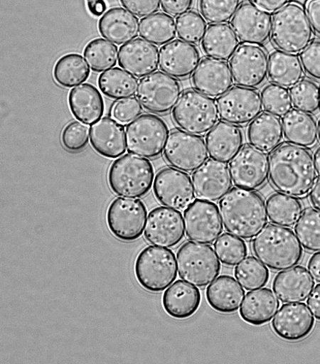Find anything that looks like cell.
I'll list each match as a JSON object with an SVG mask.
<instances>
[{
    "label": "cell",
    "mask_w": 320,
    "mask_h": 364,
    "mask_svg": "<svg viewBox=\"0 0 320 364\" xmlns=\"http://www.w3.org/2000/svg\"><path fill=\"white\" fill-rule=\"evenodd\" d=\"M270 179L280 193L304 197L310 193L317 179L314 158L304 147L282 145L270 158Z\"/></svg>",
    "instance_id": "cell-1"
},
{
    "label": "cell",
    "mask_w": 320,
    "mask_h": 364,
    "mask_svg": "<svg viewBox=\"0 0 320 364\" xmlns=\"http://www.w3.org/2000/svg\"><path fill=\"white\" fill-rule=\"evenodd\" d=\"M220 218L228 232L242 240L257 236L268 224L263 197L255 191L234 188L219 202Z\"/></svg>",
    "instance_id": "cell-2"
},
{
    "label": "cell",
    "mask_w": 320,
    "mask_h": 364,
    "mask_svg": "<svg viewBox=\"0 0 320 364\" xmlns=\"http://www.w3.org/2000/svg\"><path fill=\"white\" fill-rule=\"evenodd\" d=\"M254 255L269 269L279 272L295 267L304 250L294 231L278 225H269L255 237Z\"/></svg>",
    "instance_id": "cell-3"
},
{
    "label": "cell",
    "mask_w": 320,
    "mask_h": 364,
    "mask_svg": "<svg viewBox=\"0 0 320 364\" xmlns=\"http://www.w3.org/2000/svg\"><path fill=\"white\" fill-rule=\"evenodd\" d=\"M314 38V31L306 11L290 4L272 18V40L277 48L288 53H302Z\"/></svg>",
    "instance_id": "cell-4"
},
{
    "label": "cell",
    "mask_w": 320,
    "mask_h": 364,
    "mask_svg": "<svg viewBox=\"0 0 320 364\" xmlns=\"http://www.w3.org/2000/svg\"><path fill=\"white\" fill-rule=\"evenodd\" d=\"M154 171L151 161L144 157L127 154L113 162L108 181L112 191L126 198H142L151 189Z\"/></svg>",
    "instance_id": "cell-5"
},
{
    "label": "cell",
    "mask_w": 320,
    "mask_h": 364,
    "mask_svg": "<svg viewBox=\"0 0 320 364\" xmlns=\"http://www.w3.org/2000/svg\"><path fill=\"white\" fill-rule=\"evenodd\" d=\"M177 267L176 255L172 250L149 246L137 258L135 276L144 289L159 293L166 290L177 279Z\"/></svg>",
    "instance_id": "cell-6"
},
{
    "label": "cell",
    "mask_w": 320,
    "mask_h": 364,
    "mask_svg": "<svg viewBox=\"0 0 320 364\" xmlns=\"http://www.w3.org/2000/svg\"><path fill=\"white\" fill-rule=\"evenodd\" d=\"M175 124L192 135L204 136L218 123L219 113L213 98L188 90L181 96L172 113Z\"/></svg>",
    "instance_id": "cell-7"
},
{
    "label": "cell",
    "mask_w": 320,
    "mask_h": 364,
    "mask_svg": "<svg viewBox=\"0 0 320 364\" xmlns=\"http://www.w3.org/2000/svg\"><path fill=\"white\" fill-rule=\"evenodd\" d=\"M179 277L187 283L204 288L220 274V262L209 245L188 242L177 253Z\"/></svg>",
    "instance_id": "cell-8"
},
{
    "label": "cell",
    "mask_w": 320,
    "mask_h": 364,
    "mask_svg": "<svg viewBox=\"0 0 320 364\" xmlns=\"http://www.w3.org/2000/svg\"><path fill=\"white\" fill-rule=\"evenodd\" d=\"M169 129L166 122L152 114L139 117L126 129L127 151L142 157L154 159L165 149Z\"/></svg>",
    "instance_id": "cell-9"
},
{
    "label": "cell",
    "mask_w": 320,
    "mask_h": 364,
    "mask_svg": "<svg viewBox=\"0 0 320 364\" xmlns=\"http://www.w3.org/2000/svg\"><path fill=\"white\" fill-rule=\"evenodd\" d=\"M147 209L135 198L119 197L110 204L107 213V223L111 234L118 240L133 242L144 234Z\"/></svg>",
    "instance_id": "cell-10"
},
{
    "label": "cell",
    "mask_w": 320,
    "mask_h": 364,
    "mask_svg": "<svg viewBox=\"0 0 320 364\" xmlns=\"http://www.w3.org/2000/svg\"><path fill=\"white\" fill-rule=\"evenodd\" d=\"M181 95L180 82L162 72L154 73L142 79L137 94L145 110L162 115L174 109Z\"/></svg>",
    "instance_id": "cell-11"
},
{
    "label": "cell",
    "mask_w": 320,
    "mask_h": 364,
    "mask_svg": "<svg viewBox=\"0 0 320 364\" xmlns=\"http://www.w3.org/2000/svg\"><path fill=\"white\" fill-rule=\"evenodd\" d=\"M208 152L207 145L202 137L176 129L169 134L164 157L173 168L191 173L208 160Z\"/></svg>",
    "instance_id": "cell-12"
},
{
    "label": "cell",
    "mask_w": 320,
    "mask_h": 364,
    "mask_svg": "<svg viewBox=\"0 0 320 364\" xmlns=\"http://www.w3.org/2000/svg\"><path fill=\"white\" fill-rule=\"evenodd\" d=\"M216 103L220 119L237 126L248 124L263 112L260 92L240 86L218 97Z\"/></svg>",
    "instance_id": "cell-13"
},
{
    "label": "cell",
    "mask_w": 320,
    "mask_h": 364,
    "mask_svg": "<svg viewBox=\"0 0 320 364\" xmlns=\"http://www.w3.org/2000/svg\"><path fill=\"white\" fill-rule=\"evenodd\" d=\"M153 189L160 204L175 210H184L196 201L193 182L187 173L176 168L160 171Z\"/></svg>",
    "instance_id": "cell-14"
},
{
    "label": "cell",
    "mask_w": 320,
    "mask_h": 364,
    "mask_svg": "<svg viewBox=\"0 0 320 364\" xmlns=\"http://www.w3.org/2000/svg\"><path fill=\"white\" fill-rule=\"evenodd\" d=\"M187 238L201 244L211 245L223 231L218 207L211 202L196 200L183 213Z\"/></svg>",
    "instance_id": "cell-15"
},
{
    "label": "cell",
    "mask_w": 320,
    "mask_h": 364,
    "mask_svg": "<svg viewBox=\"0 0 320 364\" xmlns=\"http://www.w3.org/2000/svg\"><path fill=\"white\" fill-rule=\"evenodd\" d=\"M230 64L234 82L240 87H258L266 81L269 74V57L260 46H239Z\"/></svg>",
    "instance_id": "cell-16"
},
{
    "label": "cell",
    "mask_w": 320,
    "mask_h": 364,
    "mask_svg": "<svg viewBox=\"0 0 320 364\" xmlns=\"http://www.w3.org/2000/svg\"><path fill=\"white\" fill-rule=\"evenodd\" d=\"M230 170L235 186L250 191L261 188L270 176L268 154L252 146H246L230 161Z\"/></svg>",
    "instance_id": "cell-17"
},
{
    "label": "cell",
    "mask_w": 320,
    "mask_h": 364,
    "mask_svg": "<svg viewBox=\"0 0 320 364\" xmlns=\"http://www.w3.org/2000/svg\"><path fill=\"white\" fill-rule=\"evenodd\" d=\"M184 235V222L181 212L165 207H159L150 212L144 232L149 243L172 248L183 240Z\"/></svg>",
    "instance_id": "cell-18"
},
{
    "label": "cell",
    "mask_w": 320,
    "mask_h": 364,
    "mask_svg": "<svg viewBox=\"0 0 320 364\" xmlns=\"http://www.w3.org/2000/svg\"><path fill=\"white\" fill-rule=\"evenodd\" d=\"M196 196L200 200L216 203L233 188V181L227 163L207 160L192 174Z\"/></svg>",
    "instance_id": "cell-19"
},
{
    "label": "cell",
    "mask_w": 320,
    "mask_h": 364,
    "mask_svg": "<svg viewBox=\"0 0 320 364\" xmlns=\"http://www.w3.org/2000/svg\"><path fill=\"white\" fill-rule=\"evenodd\" d=\"M231 24L239 41L244 44L262 46L272 36L271 15L251 4L240 7Z\"/></svg>",
    "instance_id": "cell-20"
},
{
    "label": "cell",
    "mask_w": 320,
    "mask_h": 364,
    "mask_svg": "<svg viewBox=\"0 0 320 364\" xmlns=\"http://www.w3.org/2000/svg\"><path fill=\"white\" fill-rule=\"evenodd\" d=\"M314 324V318L306 305L298 303L283 305L272 322L274 333L288 342L306 338Z\"/></svg>",
    "instance_id": "cell-21"
},
{
    "label": "cell",
    "mask_w": 320,
    "mask_h": 364,
    "mask_svg": "<svg viewBox=\"0 0 320 364\" xmlns=\"http://www.w3.org/2000/svg\"><path fill=\"white\" fill-rule=\"evenodd\" d=\"M201 60L199 49L181 40L163 46L159 51V68L164 73L178 80L195 73Z\"/></svg>",
    "instance_id": "cell-22"
},
{
    "label": "cell",
    "mask_w": 320,
    "mask_h": 364,
    "mask_svg": "<svg viewBox=\"0 0 320 364\" xmlns=\"http://www.w3.org/2000/svg\"><path fill=\"white\" fill-rule=\"evenodd\" d=\"M191 82L196 90L212 98L225 94L234 85L229 64L213 58H205L200 63Z\"/></svg>",
    "instance_id": "cell-23"
},
{
    "label": "cell",
    "mask_w": 320,
    "mask_h": 364,
    "mask_svg": "<svg viewBox=\"0 0 320 364\" xmlns=\"http://www.w3.org/2000/svg\"><path fill=\"white\" fill-rule=\"evenodd\" d=\"M118 60L120 68L124 71L142 78L157 71L159 53L156 46L138 38L119 48Z\"/></svg>",
    "instance_id": "cell-24"
},
{
    "label": "cell",
    "mask_w": 320,
    "mask_h": 364,
    "mask_svg": "<svg viewBox=\"0 0 320 364\" xmlns=\"http://www.w3.org/2000/svg\"><path fill=\"white\" fill-rule=\"evenodd\" d=\"M206 142L212 159L229 163L242 149L245 139L239 127L220 121L208 132Z\"/></svg>",
    "instance_id": "cell-25"
},
{
    "label": "cell",
    "mask_w": 320,
    "mask_h": 364,
    "mask_svg": "<svg viewBox=\"0 0 320 364\" xmlns=\"http://www.w3.org/2000/svg\"><path fill=\"white\" fill-rule=\"evenodd\" d=\"M93 149L108 159H117L126 152L124 127L116 119L105 117L94 123L90 129Z\"/></svg>",
    "instance_id": "cell-26"
},
{
    "label": "cell",
    "mask_w": 320,
    "mask_h": 364,
    "mask_svg": "<svg viewBox=\"0 0 320 364\" xmlns=\"http://www.w3.org/2000/svg\"><path fill=\"white\" fill-rule=\"evenodd\" d=\"M315 282L308 270L296 267L281 272L275 277L272 288L282 304L304 302L312 291Z\"/></svg>",
    "instance_id": "cell-27"
},
{
    "label": "cell",
    "mask_w": 320,
    "mask_h": 364,
    "mask_svg": "<svg viewBox=\"0 0 320 364\" xmlns=\"http://www.w3.org/2000/svg\"><path fill=\"white\" fill-rule=\"evenodd\" d=\"M139 28V18L122 8L110 9L99 22L101 36L117 46L127 44L137 38Z\"/></svg>",
    "instance_id": "cell-28"
},
{
    "label": "cell",
    "mask_w": 320,
    "mask_h": 364,
    "mask_svg": "<svg viewBox=\"0 0 320 364\" xmlns=\"http://www.w3.org/2000/svg\"><path fill=\"white\" fill-rule=\"evenodd\" d=\"M202 301L201 291L183 281H177L164 293L163 306L172 318L186 319L195 315Z\"/></svg>",
    "instance_id": "cell-29"
},
{
    "label": "cell",
    "mask_w": 320,
    "mask_h": 364,
    "mask_svg": "<svg viewBox=\"0 0 320 364\" xmlns=\"http://www.w3.org/2000/svg\"><path fill=\"white\" fill-rule=\"evenodd\" d=\"M245 294L242 286L231 276L219 277L206 289V299L209 306L223 314L237 312Z\"/></svg>",
    "instance_id": "cell-30"
},
{
    "label": "cell",
    "mask_w": 320,
    "mask_h": 364,
    "mask_svg": "<svg viewBox=\"0 0 320 364\" xmlns=\"http://www.w3.org/2000/svg\"><path fill=\"white\" fill-rule=\"evenodd\" d=\"M69 105L73 116L85 124L98 122L105 114L104 98L100 90L90 84L73 88L69 95Z\"/></svg>",
    "instance_id": "cell-31"
},
{
    "label": "cell",
    "mask_w": 320,
    "mask_h": 364,
    "mask_svg": "<svg viewBox=\"0 0 320 364\" xmlns=\"http://www.w3.org/2000/svg\"><path fill=\"white\" fill-rule=\"evenodd\" d=\"M277 296L269 288L248 292L240 310L242 319L253 326L270 322L279 308Z\"/></svg>",
    "instance_id": "cell-32"
},
{
    "label": "cell",
    "mask_w": 320,
    "mask_h": 364,
    "mask_svg": "<svg viewBox=\"0 0 320 364\" xmlns=\"http://www.w3.org/2000/svg\"><path fill=\"white\" fill-rule=\"evenodd\" d=\"M283 127L280 119L269 113L256 117L247 132L250 145L265 152L277 149L283 141Z\"/></svg>",
    "instance_id": "cell-33"
},
{
    "label": "cell",
    "mask_w": 320,
    "mask_h": 364,
    "mask_svg": "<svg viewBox=\"0 0 320 364\" xmlns=\"http://www.w3.org/2000/svg\"><path fill=\"white\" fill-rule=\"evenodd\" d=\"M285 140L291 144L311 148L318 141V125L310 114L292 109L282 118Z\"/></svg>",
    "instance_id": "cell-34"
},
{
    "label": "cell",
    "mask_w": 320,
    "mask_h": 364,
    "mask_svg": "<svg viewBox=\"0 0 320 364\" xmlns=\"http://www.w3.org/2000/svg\"><path fill=\"white\" fill-rule=\"evenodd\" d=\"M239 45L240 41L233 27L219 23L208 28L201 46L206 56L227 61L232 58Z\"/></svg>",
    "instance_id": "cell-35"
},
{
    "label": "cell",
    "mask_w": 320,
    "mask_h": 364,
    "mask_svg": "<svg viewBox=\"0 0 320 364\" xmlns=\"http://www.w3.org/2000/svg\"><path fill=\"white\" fill-rule=\"evenodd\" d=\"M268 75L274 84L292 88L304 79V70L297 54L276 50L269 58Z\"/></svg>",
    "instance_id": "cell-36"
},
{
    "label": "cell",
    "mask_w": 320,
    "mask_h": 364,
    "mask_svg": "<svg viewBox=\"0 0 320 364\" xmlns=\"http://www.w3.org/2000/svg\"><path fill=\"white\" fill-rule=\"evenodd\" d=\"M270 220L283 227H293L302 215L304 208L297 197L282 193L271 195L267 201Z\"/></svg>",
    "instance_id": "cell-37"
},
{
    "label": "cell",
    "mask_w": 320,
    "mask_h": 364,
    "mask_svg": "<svg viewBox=\"0 0 320 364\" xmlns=\"http://www.w3.org/2000/svg\"><path fill=\"white\" fill-rule=\"evenodd\" d=\"M139 34L142 38L154 46H164L176 39V23L170 15L155 14L142 19Z\"/></svg>",
    "instance_id": "cell-38"
},
{
    "label": "cell",
    "mask_w": 320,
    "mask_h": 364,
    "mask_svg": "<svg viewBox=\"0 0 320 364\" xmlns=\"http://www.w3.org/2000/svg\"><path fill=\"white\" fill-rule=\"evenodd\" d=\"M90 73L84 58L78 53H70L58 60L54 66L53 77L59 85L71 88L87 81Z\"/></svg>",
    "instance_id": "cell-39"
},
{
    "label": "cell",
    "mask_w": 320,
    "mask_h": 364,
    "mask_svg": "<svg viewBox=\"0 0 320 364\" xmlns=\"http://www.w3.org/2000/svg\"><path fill=\"white\" fill-rule=\"evenodd\" d=\"M139 85L137 78L119 68L106 71L99 78L102 93L114 100L134 97L138 92Z\"/></svg>",
    "instance_id": "cell-40"
},
{
    "label": "cell",
    "mask_w": 320,
    "mask_h": 364,
    "mask_svg": "<svg viewBox=\"0 0 320 364\" xmlns=\"http://www.w3.org/2000/svg\"><path fill=\"white\" fill-rule=\"evenodd\" d=\"M84 56L90 69L98 73L114 68L119 59L117 47L102 38L90 41L84 50Z\"/></svg>",
    "instance_id": "cell-41"
},
{
    "label": "cell",
    "mask_w": 320,
    "mask_h": 364,
    "mask_svg": "<svg viewBox=\"0 0 320 364\" xmlns=\"http://www.w3.org/2000/svg\"><path fill=\"white\" fill-rule=\"evenodd\" d=\"M235 276L241 286L247 291L265 287L270 280L269 269L255 257H247L235 270Z\"/></svg>",
    "instance_id": "cell-42"
},
{
    "label": "cell",
    "mask_w": 320,
    "mask_h": 364,
    "mask_svg": "<svg viewBox=\"0 0 320 364\" xmlns=\"http://www.w3.org/2000/svg\"><path fill=\"white\" fill-rule=\"evenodd\" d=\"M294 229L305 250L320 251V211L312 209L305 211Z\"/></svg>",
    "instance_id": "cell-43"
},
{
    "label": "cell",
    "mask_w": 320,
    "mask_h": 364,
    "mask_svg": "<svg viewBox=\"0 0 320 364\" xmlns=\"http://www.w3.org/2000/svg\"><path fill=\"white\" fill-rule=\"evenodd\" d=\"M242 0H200L202 16L210 23H225L233 18Z\"/></svg>",
    "instance_id": "cell-44"
},
{
    "label": "cell",
    "mask_w": 320,
    "mask_h": 364,
    "mask_svg": "<svg viewBox=\"0 0 320 364\" xmlns=\"http://www.w3.org/2000/svg\"><path fill=\"white\" fill-rule=\"evenodd\" d=\"M220 262L229 267L237 266L247 255L246 243L235 235L223 234L214 244Z\"/></svg>",
    "instance_id": "cell-45"
},
{
    "label": "cell",
    "mask_w": 320,
    "mask_h": 364,
    "mask_svg": "<svg viewBox=\"0 0 320 364\" xmlns=\"http://www.w3.org/2000/svg\"><path fill=\"white\" fill-rule=\"evenodd\" d=\"M264 109L277 117H283L293 108L289 91L276 84L267 85L262 92Z\"/></svg>",
    "instance_id": "cell-46"
},
{
    "label": "cell",
    "mask_w": 320,
    "mask_h": 364,
    "mask_svg": "<svg viewBox=\"0 0 320 364\" xmlns=\"http://www.w3.org/2000/svg\"><path fill=\"white\" fill-rule=\"evenodd\" d=\"M176 23L178 37L191 45H198L203 40L208 28L205 18L195 11L178 16Z\"/></svg>",
    "instance_id": "cell-47"
},
{
    "label": "cell",
    "mask_w": 320,
    "mask_h": 364,
    "mask_svg": "<svg viewBox=\"0 0 320 364\" xmlns=\"http://www.w3.org/2000/svg\"><path fill=\"white\" fill-rule=\"evenodd\" d=\"M293 106L298 110L315 114L320 109V87L309 81H301L291 89Z\"/></svg>",
    "instance_id": "cell-48"
},
{
    "label": "cell",
    "mask_w": 320,
    "mask_h": 364,
    "mask_svg": "<svg viewBox=\"0 0 320 364\" xmlns=\"http://www.w3.org/2000/svg\"><path fill=\"white\" fill-rule=\"evenodd\" d=\"M90 129L85 124L73 122L63 129L61 141L64 148L70 152H79L89 143Z\"/></svg>",
    "instance_id": "cell-49"
},
{
    "label": "cell",
    "mask_w": 320,
    "mask_h": 364,
    "mask_svg": "<svg viewBox=\"0 0 320 364\" xmlns=\"http://www.w3.org/2000/svg\"><path fill=\"white\" fill-rule=\"evenodd\" d=\"M141 103L136 97L122 99L113 107L112 114L117 122L122 124L131 123L142 113Z\"/></svg>",
    "instance_id": "cell-50"
},
{
    "label": "cell",
    "mask_w": 320,
    "mask_h": 364,
    "mask_svg": "<svg viewBox=\"0 0 320 364\" xmlns=\"http://www.w3.org/2000/svg\"><path fill=\"white\" fill-rule=\"evenodd\" d=\"M300 59L306 73L320 81V41L311 43L301 53Z\"/></svg>",
    "instance_id": "cell-51"
},
{
    "label": "cell",
    "mask_w": 320,
    "mask_h": 364,
    "mask_svg": "<svg viewBox=\"0 0 320 364\" xmlns=\"http://www.w3.org/2000/svg\"><path fill=\"white\" fill-rule=\"evenodd\" d=\"M121 5L139 18L148 17L160 10L161 0H119Z\"/></svg>",
    "instance_id": "cell-52"
},
{
    "label": "cell",
    "mask_w": 320,
    "mask_h": 364,
    "mask_svg": "<svg viewBox=\"0 0 320 364\" xmlns=\"http://www.w3.org/2000/svg\"><path fill=\"white\" fill-rule=\"evenodd\" d=\"M194 0H161L162 9L173 17H178L189 11Z\"/></svg>",
    "instance_id": "cell-53"
},
{
    "label": "cell",
    "mask_w": 320,
    "mask_h": 364,
    "mask_svg": "<svg viewBox=\"0 0 320 364\" xmlns=\"http://www.w3.org/2000/svg\"><path fill=\"white\" fill-rule=\"evenodd\" d=\"M253 5L268 14H274L289 4L291 0H251Z\"/></svg>",
    "instance_id": "cell-54"
},
{
    "label": "cell",
    "mask_w": 320,
    "mask_h": 364,
    "mask_svg": "<svg viewBox=\"0 0 320 364\" xmlns=\"http://www.w3.org/2000/svg\"><path fill=\"white\" fill-rule=\"evenodd\" d=\"M306 12L313 30L320 36V0H309Z\"/></svg>",
    "instance_id": "cell-55"
},
{
    "label": "cell",
    "mask_w": 320,
    "mask_h": 364,
    "mask_svg": "<svg viewBox=\"0 0 320 364\" xmlns=\"http://www.w3.org/2000/svg\"><path fill=\"white\" fill-rule=\"evenodd\" d=\"M307 305L315 318L320 321V284L311 292Z\"/></svg>",
    "instance_id": "cell-56"
},
{
    "label": "cell",
    "mask_w": 320,
    "mask_h": 364,
    "mask_svg": "<svg viewBox=\"0 0 320 364\" xmlns=\"http://www.w3.org/2000/svg\"><path fill=\"white\" fill-rule=\"evenodd\" d=\"M308 269L314 279L320 283V252L311 257L308 263Z\"/></svg>",
    "instance_id": "cell-57"
},
{
    "label": "cell",
    "mask_w": 320,
    "mask_h": 364,
    "mask_svg": "<svg viewBox=\"0 0 320 364\" xmlns=\"http://www.w3.org/2000/svg\"><path fill=\"white\" fill-rule=\"evenodd\" d=\"M87 8L93 16H101L107 10L105 0H86Z\"/></svg>",
    "instance_id": "cell-58"
},
{
    "label": "cell",
    "mask_w": 320,
    "mask_h": 364,
    "mask_svg": "<svg viewBox=\"0 0 320 364\" xmlns=\"http://www.w3.org/2000/svg\"><path fill=\"white\" fill-rule=\"evenodd\" d=\"M309 197L312 206L320 211V179L316 181L310 191Z\"/></svg>",
    "instance_id": "cell-59"
},
{
    "label": "cell",
    "mask_w": 320,
    "mask_h": 364,
    "mask_svg": "<svg viewBox=\"0 0 320 364\" xmlns=\"http://www.w3.org/2000/svg\"><path fill=\"white\" fill-rule=\"evenodd\" d=\"M314 161L317 176L320 177V147L317 149L314 154Z\"/></svg>",
    "instance_id": "cell-60"
},
{
    "label": "cell",
    "mask_w": 320,
    "mask_h": 364,
    "mask_svg": "<svg viewBox=\"0 0 320 364\" xmlns=\"http://www.w3.org/2000/svg\"><path fill=\"white\" fill-rule=\"evenodd\" d=\"M318 136H319V139L320 140V119L318 122Z\"/></svg>",
    "instance_id": "cell-61"
}]
</instances>
